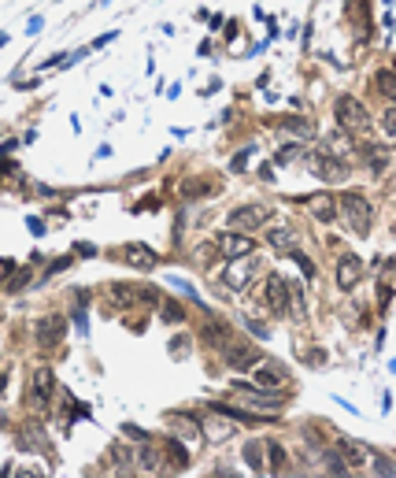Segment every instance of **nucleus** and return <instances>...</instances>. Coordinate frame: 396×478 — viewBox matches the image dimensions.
<instances>
[{"label":"nucleus","instance_id":"33","mask_svg":"<svg viewBox=\"0 0 396 478\" xmlns=\"http://www.w3.org/2000/svg\"><path fill=\"white\" fill-rule=\"evenodd\" d=\"M267 448H271V467H282V460H285L282 445H278V441H267Z\"/></svg>","mask_w":396,"mask_h":478},{"label":"nucleus","instance_id":"5","mask_svg":"<svg viewBox=\"0 0 396 478\" xmlns=\"http://www.w3.org/2000/svg\"><path fill=\"white\" fill-rule=\"evenodd\" d=\"M256 278V259L252 256H237V259H226V271H223V286L233 289V293H245Z\"/></svg>","mask_w":396,"mask_h":478},{"label":"nucleus","instance_id":"28","mask_svg":"<svg viewBox=\"0 0 396 478\" xmlns=\"http://www.w3.org/2000/svg\"><path fill=\"white\" fill-rule=\"evenodd\" d=\"M215 252H218V249H215V241H204L200 249H193V264H200V267H204V264H211Z\"/></svg>","mask_w":396,"mask_h":478},{"label":"nucleus","instance_id":"14","mask_svg":"<svg viewBox=\"0 0 396 478\" xmlns=\"http://www.w3.org/2000/svg\"><path fill=\"white\" fill-rule=\"evenodd\" d=\"M307 204V212H311V219H318V223H330L333 215H337V197L330 193V190H318V193H311L304 200Z\"/></svg>","mask_w":396,"mask_h":478},{"label":"nucleus","instance_id":"23","mask_svg":"<svg viewBox=\"0 0 396 478\" xmlns=\"http://www.w3.org/2000/svg\"><path fill=\"white\" fill-rule=\"evenodd\" d=\"M304 156H307L304 145H282V149L274 152V164L278 167H289V164H297V159H304Z\"/></svg>","mask_w":396,"mask_h":478},{"label":"nucleus","instance_id":"21","mask_svg":"<svg viewBox=\"0 0 396 478\" xmlns=\"http://www.w3.org/2000/svg\"><path fill=\"white\" fill-rule=\"evenodd\" d=\"M226 364L237 371H256L263 364V356L256 349H226Z\"/></svg>","mask_w":396,"mask_h":478},{"label":"nucleus","instance_id":"17","mask_svg":"<svg viewBox=\"0 0 396 478\" xmlns=\"http://www.w3.org/2000/svg\"><path fill=\"white\" fill-rule=\"evenodd\" d=\"M104 297L115 304V308H130V304H137L141 289L130 286V282H108V286H104Z\"/></svg>","mask_w":396,"mask_h":478},{"label":"nucleus","instance_id":"31","mask_svg":"<svg viewBox=\"0 0 396 478\" xmlns=\"http://www.w3.org/2000/svg\"><path fill=\"white\" fill-rule=\"evenodd\" d=\"M389 300H392V286H389V282H381V286H378V308H381V312H389Z\"/></svg>","mask_w":396,"mask_h":478},{"label":"nucleus","instance_id":"6","mask_svg":"<svg viewBox=\"0 0 396 478\" xmlns=\"http://www.w3.org/2000/svg\"><path fill=\"white\" fill-rule=\"evenodd\" d=\"M263 300H267L271 315H289V282L278 271L267 274V282H263Z\"/></svg>","mask_w":396,"mask_h":478},{"label":"nucleus","instance_id":"38","mask_svg":"<svg viewBox=\"0 0 396 478\" xmlns=\"http://www.w3.org/2000/svg\"><path fill=\"white\" fill-rule=\"evenodd\" d=\"M26 226H30V234H45V223L41 219H26Z\"/></svg>","mask_w":396,"mask_h":478},{"label":"nucleus","instance_id":"32","mask_svg":"<svg viewBox=\"0 0 396 478\" xmlns=\"http://www.w3.org/2000/svg\"><path fill=\"white\" fill-rule=\"evenodd\" d=\"M226 338H230V330H226L223 323H218V326L211 323V326H208V341H223V345H226Z\"/></svg>","mask_w":396,"mask_h":478},{"label":"nucleus","instance_id":"4","mask_svg":"<svg viewBox=\"0 0 396 478\" xmlns=\"http://www.w3.org/2000/svg\"><path fill=\"white\" fill-rule=\"evenodd\" d=\"M263 223H271V212L263 204H241V208H233L226 215V226L237 230V234H252V230H259Z\"/></svg>","mask_w":396,"mask_h":478},{"label":"nucleus","instance_id":"16","mask_svg":"<svg viewBox=\"0 0 396 478\" xmlns=\"http://www.w3.org/2000/svg\"><path fill=\"white\" fill-rule=\"evenodd\" d=\"M297 241H300V234L289 223H278V226L267 230V245L274 252H292V249H297Z\"/></svg>","mask_w":396,"mask_h":478},{"label":"nucleus","instance_id":"27","mask_svg":"<svg viewBox=\"0 0 396 478\" xmlns=\"http://www.w3.org/2000/svg\"><path fill=\"white\" fill-rule=\"evenodd\" d=\"M159 319H163V323H182L185 312H182V304H178V300H167L163 308H159Z\"/></svg>","mask_w":396,"mask_h":478},{"label":"nucleus","instance_id":"39","mask_svg":"<svg viewBox=\"0 0 396 478\" xmlns=\"http://www.w3.org/2000/svg\"><path fill=\"white\" fill-rule=\"evenodd\" d=\"M11 152H16V141H4V145H0V156H4V159H8Z\"/></svg>","mask_w":396,"mask_h":478},{"label":"nucleus","instance_id":"41","mask_svg":"<svg viewBox=\"0 0 396 478\" xmlns=\"http://www.w3.org/2000/svg\"><path fill=\"white\" fill-rule=\"evenodd\" d=\"M100 4H111V0H100Z\"/></svg>","mask_w":396,"mask_h":478},{"label":"nucleus","instance_id":"20","mask_svg":"<svg viewBox=\"0 0 396 478\" xmlns=\"http://www.w3.org/2000/svg\"><path fill=\"white\" fill-rule=\"evenodd\" d=\"M274 126H278V130H285V134H292L297 141H307V137H315V123H311V119H300V115H289V119H278Z\"/></svg>","mask_w":396,"mask_h":478},{"label":"nucleus","instance_id":"22","mask_svg":"<svg viewBox=\"0 0 396 478\" xmlns=\"http://www.w3.org/2000/svg\"><path fill=\"white\" fill-rule=\"evenodd\" d=\"M374 90L385 97V100L396 97V75H392V67H381L378 75H374Z\"/></svg>","mask_w":396,"mask_h":478},{"label":"nucleus","instance_id":"34","mask_svg":"<svg viewBox=\"0 0 396 478\" xmlns=\"http://www.w3.org/2000/svg\"><path fill=\"white\" fill-rule=\"evenodd\" d=\"M26 282H30V271H19V274H16V278H8L4 286H8V289H23Z\"/></svg>","mask_w":396,"mask_h":478},{"label":"nucleus","instance_id":"2","mask_svg":"<svg viewBox=\"0 0 396 478\" xmlns=\"http://www.w3.org/2000/svg\"><path fill=\"white\" fill-rule=\"evenodd\" d=\"M333 115H337V126L348 130V134H356V130L371 126V111H366V104H363L356 93L337 97V100H333Z\"/></svg>","mask_w":396,"mask_h":478},{"label":"nucleus","instance_id":"30","mask_svg":"<svg viewBox=\"0 0 396 478\" xmlns=\"http://www.w3.org/2000/svg\"><path fill=\"white\" fill-rule=\"evenodd\" d=\"M252 152H256V145H245V149L233 156V171H245L248 167V159H252Z\"/></svg>","mask_w":396,"mask_h":478},{"label":"nucleus","instance_id":"19","mask_svg":"<svg viewBox=\"0 0 396 478\" xmlns=\"http://www.w3.org/2000/svg\"><path fill=\"white\" fill-rule=\"evenodd\" d=\"M363 159H366V167H371V175H385V167L392 164V152L385 149V145H363Z\"/></svg>","mask_w":396,"mask_h":478},{"label":"nucleus","instance_id":"35","mask_svg":"<svg viewBox=\"0 0 396 478\" xmlns=\"http://www.w3.org/2000/svg\"><path fill=\"white\" fill-rule=\"evenodd\" d=\"M123 434H126V438H134V441H149V434H144L141 427H123Z\"/></svg>","mask_w":396,"mask_h":478},{"label":"nucleus","instance_id":"3","mask_svg":"<svg viewBox=\"0 0 396 478\" xmlns=\"http://www.w3.org/2000/svg\"><path fill=\"white\" fill-rule=\"evenodd\" d=\"M167 430H171V438H174V441L189 448V453H193V448H200V445H204L200 423H197L193 415H185V412H171V415H167Z\"/></svg>","mask_w":396,"mask_h":478},{"label":"nucleus","instance_id":"10","mask_svg":"<svg viewBox=\"0 0 396 478\" xmlns=\"http://www.w3.org/2000/svg\"><path fill=\"white\" fill-rule=\"evenodd\" d=\"M359 278H363V259L352 256V252H345L341 259H337V286L348 293V289L359 286Z\"/></svg>","mask_w":396,"mask_h":478},{"label":"nucleus","instance_id":"18","mask_svg":"<svg viewBox=\"0 0 396 478\" xmlns=\"http://www.w3.org/2000/svg\"><path fill=\"white\" fill-rule=\"evenodd\" d=\"M19 448H23V453H45V448H49L45 430H41L37 423H26L19 430Z\"/></svg>","mask_w":396,"mask_h":478},{"label":"nucleus","instance_id":"8","mask_svg":"<svg viewBox=\"0 0 396 478\" xmlns=\"http://www.w3.org/2000/svg\"><path fill=\"white\" fill-rule=\"evenodd\" d=\"M215 249L223 252L226 259H237V256H252V252H256V241H252V234H237V230H226V234L215 238Z\"/></svg>","mask_w":396,"mask_h":478},{"label":"nucleus","instance_id":"12","mask_svg":"<svg viewBox=\"0 0 396 478\" xmlns=\"http://www.w3.org/2000/svg\"><path fill=\"white\" fill-rule=\"evenodd\" d=\"M52 389H56L52 367H34V374H30V397H34V404H41V408H45L49 397H52Z\"/></svg>","mask_w":396,"mask_h":478},{"label":"nucleus","instance_id":"29","mask_svg":"<svg viewBox=\"0 0 396 478\" xmlns=\"http://www.w3.org/2000/svg\"><path fill=\"white\" fill-rule=\"evenodd\" d=\"M111 456H115V463H119V471H130V467H134V453H126L123 445H115Z\"/></svg>","mask_w":396,"mask_h":478},{"label":"nucleus","instance_id":"13","mask_svg":"<svg viewBox=\"0 0 396 478\" xmlns=\"http://www.w3.org/2000/svg\"><path fill=\"white\" fill-rule=\"evenodd\" d=\"M123 259L130 264V271H152L159 256H156V252H152L144 241H130L126 249H123Z\"/></svg>","mask_w":396,"mask_h":478},{"label":"nucleus","instance_id":"26","mask_svg":"<svg viewBox=\"0 0 396 478\" xmlns=\"http://www.w3.org/2000/svg\"><path fill=\"white\" fill-rule=\"evenodd\" d=\"M366 456H371V448L363 453V445H356V441H345V460L352 463V467H359V463H366Z\"/></svg>","mask_w":396,"mask_h":478},{"label":"nucleus","instance_id":"40","mask_svg":"<svg viewBox=\"0 0 396 478\" xmlns=\"http://www.w3.org/2000/svg\"><path fill=\"white\" fill-rule=\"evenodd\" d=\"M0 393H4V374H0Z\"/></svg>","mask_w":396,"mask_h":478},{"label":"nucleus","instance_id":"25","mask_svg":"<svg viewBox=\"0 0 396 478\" xmlns=\"http://www.w3.org/2000/svg\"><path fill=\"white\" fill-rule=\"evenodd\" d=\"M159 463H163V453H159L156 445L144 441V448H141V467H144V471H156Z\"/></svg>","mask_w":396,"mask_h":478},{"label":"nucleus","instance_id":"11","mask_svg":"<svg viewBox=\"0 0 396 478\" xmlns=\"http://www.w3.org/2000/svg\"><path fill=\"white\" fill-rule=\"evenodd\" d=\"M63 334H67V319L63 315H45L37 323V345L41 349H52L56 341H63Z\"/></svg>","mask_w":396,"mask_h":478},{"label":"nucleus","instance_id":"1","mask_svg":"<svg viewBox=\"0 0 396 478\" xmlns=\"http://www.w3.org/2000/svg\"><path fill=\"white\" fill-rule=\"evenodd\" d=\"M337 212L348 219L352 234H359V238L371 234V226H374V208H371V200H366L363 193H356V190L341 193V197H337Z\"/></svg>","mask_w":396,"mask_h":478},{"label":"nucleus","instance_id":"37","mask_svg":"<svg viewBox=\"0 0 396 478\" xmlns=\"http://www.w3.org/2000/svg\"><path fill=\"white\" fill-rule=\"evenodd\" d=\"M381 126H385V130H389V134H392V130H396V111H392V108L385 111V119H381Z\"/></svg>","mask_w":396,"mask_h":478},{"label":"nucleus","instance_id":"15","mask_svg":"<svg viewBox=\"0 0 396 478\" xmlns=\"http://www.w3.org/2000/svg\"><path fill=\"white\" fill-rule=\"evenodd\" d=\"M322 152H326V156H333V159H341V164H345V159H348L352 152H356V145H352V134H348V130H341V126H337L333 134H326V141H322Z\"/></svg>","mask_w":396,"mask_h":478},{"label":"nucleus","instance_id":"7","mask_svg":"<svg viewBox=\"0 0 396 478\" xmlns=\"http://www.w3.org/2000/svg\"><path fill=\"white\" fill-rule=\"evenodd\" d=\"M304 159H307V167H311L322 182H345L348 178V167L341 164V159L326 156V152H307Z\"/></svg>","mask_w":396,"mask_h":478},{"label":"nucleus","instance_id":"24","mask_svg":"<svg viewBox=\"0 0 396 478\" xmlns=\"http://www.w3.org/2000/svg\"><path fill=\"white\" fill-rule=\"evenodd\" d=\"M241 456H245V463L252 471H267V463H263V441H248Z\"/></svg>","mask_w":396,"mask_h":478},{"label":"nucleus","instance_id":"36","mask_svg":"<svg viewBox=\"0 0 396 478\" xmlns=\"http://www.w3.org/2000/svg\"><path fill=\"white\" fill-rule=\"evenodd\" d=\"M41 26H45V19H41V16H30V23H26V34H41Z\"/></svg>","mask_w":396,"mask_h":478},{"label":"nucleus","instance_id":"9","mask_svg":"<svg viewBox=\"0 0 396 478\" xmlns=\"http://www.w3.org/2000/svg\"><path fill=\"white\" fill-rule=\"evenodd\" d=\"M197 423H200L204 441H230L233 438V419L223 415V412H215V408H211V415L197 419Z\"/></svg>","mask_w":396,"mask_h":478}]
</instances>
